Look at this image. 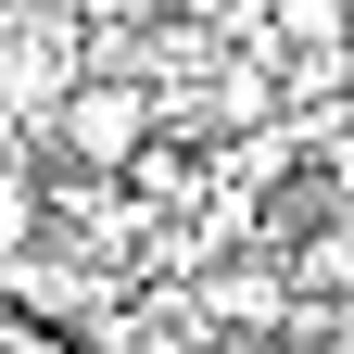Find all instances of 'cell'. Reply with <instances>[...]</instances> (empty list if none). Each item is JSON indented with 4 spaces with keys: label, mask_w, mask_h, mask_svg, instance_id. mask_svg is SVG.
Masks as SVG:
<instances>
[{
    "label": "cell",
    "mask_w": 354,
    "mask_h": 354,
    "mask_svg": "<svg viewBox=\"0 0 354 354\" xmlns=\"http://www.w3.org/2000/svg\"><path fill=\"white\" fill-rule=\"evenodd\" d=\"M38 228H51V203H38V177H26V165H0V279H13V266L38 253Z\"/></svg>",
    "instance_id": "5"
},
{
    "label": "cell",
    "mask_w": 354,
    "mask_h": 354,
    "mask_svg": "<svg viewBox=\"0 0 354 354\" xmlns=\"http://www.w3.org/2000/svg\"><path fill=\"white\" fill-rule=\"evenodd\" d=\"M266 38H279V51H342L354 0H266Z\"/></svg>",
    "instance_id": "3"
},
{
    "label": "cell",
    "mask_w": 354,
    "mask_h": 354,
    "mask_svg": "<svg viewBox=\"0 0 354 354\" xmlns=\"http://www.w3.org/2000/svg\"><path fill=\"white\" fill-rule=\"evenodd\" d=\"M342 64H354V38H342Z\"/></svg>",
    "instance_id": "6"
},
{
    "label": "cell",
    "mask_w": 354,
    "mask_h": 354,
    "mask_svg": "<svg viewBox=\"0 0 354 354\" xmlns=\"http://www.w3.org/2000/svg\"><path fill=\"white\" fill-rule=\"evenodd\" d=\"M329 354H354V342H329Z\"/></svg>",
    "instance_id": "7"
},
{
    "label": "cell",
    "mask_w": 354,
    "mask_h": 354,
    "mask_svg": "<svg viewBox=\"0 0 354 354\" xmlns=\"http://www.w3.org/2000/svg\"><path fill=\"white\" fill-rule=\"evenodd\" d=\"M13 291H26V317H51V329H76V317H88V291H102V279H88V266L64 253V266H13Z\"/></svg>",
    "instance_id": "4"
},
{
    "label": "cell",
    "mask_w": 354,
    "mask_h": 354,
    "mask_svg": "<svg viewBox=\"0 0 354 354\" xmlns=\"http://www.w3.org/2000/svg\"><path fill=\"white\" fill-rule=\"evenodd\" d=\"M152 127H165L152 76H76L64 102H51V140H64V177H114V165H140V152H152Z\"/></svg>",
    "instance_id": "1"
},
{
    "label": "cell",
    "mask_w": 354,
    "mask_h": 354,
    "mask_svg": "<svg viewBox=\"0 0 354 354\" xmlns=\"http://www.w3.org/2000/svg\"><path fill=\"white\" fill-rule=\"evenodd\" d=\"M203 304H215V329H266V317H279V253H266V266H215Z\"/></svg>",
    "instance_id": "2"
}]
</instances>
